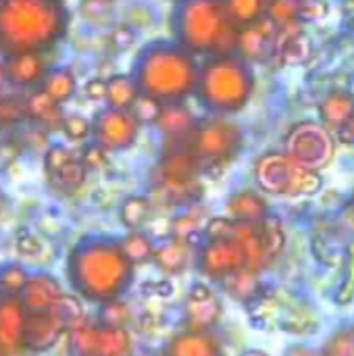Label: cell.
<instances>
[{
    "label": "cell",
    "instance_id": "ee69618b",
    "mask_svg": "<svg viewBox=\"0 0 354 356\" xmlns=\"http://www.w3.org/2000/svg\"><path fill=\"white\" fill-rule=\"evenodd\" d=\"M4 81H6V71H4V65H0V88Z\"/></svg>",
    "mask_w": 354,
    "mask_h": 356
},
{
    "label": "cell",
    "instance_id": "484cf974",
    "mask_svg": "<svg viewBox=\"0 0 354 356\" xmlns=\"http://www.w3.org/2000/svg\"><path fill=\"white\" fill-rule=\"evenodd\" d=\"M230 15L234 17V21L244 27L248 23H255L259 21L261 17L267 15V6H269V0H223Z\"/></svg>",
    "mask_w": 354,
    "mask_h": 356
},
{
    "label": "cell",
    "instance_id": "6da1fadb",
    "mask_svg": "<svg viewBox=\"0 0 354 356\" xmlns=\"http://www.w3.org/2000/svg\"><path fill=\"white\" fill-rule=\"evenodd\" d=\"M67 21L61 0H0V48L6 54L42 52L63 35Z\"/></svg>",
    "mask_w": 354,
    "mask_h": 356
},
{
    "label": "cell",
    "instance_id": "e575fe53",
    "mask_svg": "<svg viewBox=\"0 0 354 356\" xmlns=\"http://www.w3.org/2000/svg\"><path fill=\"white\" fill-rule=\"evenodd\" d=\"M25 115V104L17 102L15 98H0V129L17 123Z\"/></svg>",
    "mask_w": 354,
    "mask_h": 356
},
{
    "label": "cell",
    "instance_id": "277c9868",
    "mask_svg": "<svg viewBox=\"0 0 354 356\" xmlns=\"http://www.w3.org/2000/svg\"><path fill=\"white\" fill-rule=\"evenodd\" d=\"M196 88L209 108L217 113H236L248 102L255 77L246 60L232 54H219L200 69Z\"/></svg>",
    "mask_w": 354,
    "mask_h": 356
},
{
    "label": "cell",
    "instance_id": "ab89813d",
    "mask_svg": "<svg viewBox=\"0 0 354 356\" xmlns=\"http://www.w3.org/2000/svg\"><path fill=\"white\" fill-rule=\"evenodd\" d=\"M111 40H113V44H115L117 50H125V48H129V46L134 44L136 33H134L129 27H117V29L113 31Z\"/></svg>",
    "mask_w": 354,
    "mask_h": 356
},
{
    "label": "cell",
    "instance_id": "ffe728a7",
    "mask_svg": "<svg viewBox=\"0 0 354 356\" xmlns=\"http://www.w3.org/2000/svg\"><path fill=\"white\" fill-rule=\"evenodd\" d=\"M230 219L236 221H248V223H261L267 217V204L265 200L255 192H238L227 202Z\"/></svg>",
    "mask_w": 354,
    "mask_h": 356
},
{
    "label": "cell",
    "instance_id": "5b68a950",
    "mask_svg": "<svg viewBox=\"0 0 354 356\" xmlns=\"http://www.w3.org/2000/svg\"><path fill=\"white\" fill-rule=\"evenodd\" d=\"M129 263L121 246L106 242L86 244L73 257V280L88 296L111 298L125 286Z\"/></svg>",
    "mask_w": 354,
    "mask_h": 356
},
{
    "label": "cell",
    "instance_id": "f546056e",
    "mask_svg": "<svg viewBox=\"0 0 354 356\" xmlns=\"http://www.w3.org/2000/svg\"><path fill=\"white\" fill-rule=\"evenodd\" d=\"M121 250L123 254L131 261V263H140V261H146L150 254H152V244L146 236L142 234H129L123 244H121Z\"/></svg>",
    "mask_w": 354,
    "mask_h": 356
},
{
    "label": "cell",
    "instance_id": "b9f144b4",
    "mask_svg": "<svg viewBox=\"0 0 354 356\" xmlns=\"http://www.w3.org/2000/svg\"><path fill=\"white\" fill-rule=\"evenodd\" d=\"M152 292H154V294H159L161 298H167V296H171V294H173V284H171V282H167V280H161V282L152 284Z\"/></svg>",
    "mask_w": 354,
    "mask_h": 356
},
{
    "label": "cell",
    "instance_id": "e0dca14e",
    "mask_svg": "<svg viewBox=\"0 0 354 356\" xmlns=\"http://www.w3.org/2000/svg\"><path fill=\"white\" fill-rule=\"evenodd\" d=\"M154 123L167 138H186L192 134V129L196 125L192 113L182 102L163 104Z\"/></svg>",
    "mask_w": 354,
    "mask_h": 356
},
{
    "label": "cell",
    "instance_id": "836d02e7",
    "mask_svg": "<svg viewBox=\"0 0 354 356\" xmlns=\"http://www.w3.org/2000/svg\"><path fill=\"white\" fill-rule=\"evenodd\" d=\"M71 159H73V152H69V150L63 148V146H52V148H48V150H46V156H44V167H46L48 177H52L56 171H61Z\"/></svg>",
    "mask_w": 354,
    "mask_h": 356
},
{
    "label": "cell",
    "instance_id": "7a4b0ae2",
    "mask_svg": "<svg viewBox=\"0 0 354 356\" xmlns=\"http://www.w3.org/2000/svg\"><path fill=\"white\" fill-rule=\"evenodd\" d=\"M136 83L140 94L159 100L161 104L182 102L194 92L198 71L186 48L152 46L140 56L136 67Z\"/></svg>",
    "mask_w": 354,
    "mask_h": 356
},
{
    "label": "cell",
    "instance_id": "f1b7e54d",
    "mask_svg": "<svg viewBox=\"0 0 354 356\" xmlns=\"http://www.w3.org/2000/svg\"><path fill=\"white\" fill-rule=\"evenodd\" d=\"M50 179H52L54 184H58L63 190H75V188L81 186L83 179H86V167H83L81 161H77V159L73 156V159H71L61 171H56Z\"/></svg>",
    "mask_w": 354,
    "mask_h": 356
},
{
    "label": "cell",
    "instance_id": "1f68e13d",
    "mask_svg": "<svg viewBox=\"0 0 354 356\" xmlns=\"http://www.w3.org/2000/svg\"><path fill=\"white\" fill-rule=\"evenodd\" d=\"M25 284H27V275L19 267H6L0 273V288L6 294H19V292H23Z\"/></svg>",
    "mask_w": 354,
    "mask_h": 356
},
{
    "label": "cell",
    "instance_id": "5bb4252c",
    "mask_svg": "<svg viewBox=\"0 0 354 356\" xmlns=\"http://www.w3.org/2000/svg\"><path fill=\"white\" fill-rule=\"evenodd\" d=\"M63 327L65 323L56 311L33 313V317H29L23 325V340L27 342L29 348L44 350L58 340V336L63 334Z\"/></svg>",
    "mask_w": 354,
    "mask_h": 356
},
{
    "label": "cell",
    "instance_id": "83f0119b",
    "mask_svg": "<svg viewBox=\"0 0 354 356\" xmlns=\"http://www.w3.org/2000/svg\"><path fill=\"white\" fill-rule=\"evenodd\" d=\"M148 215H150V204L146 198H140V196L127 198L121 207V221L129 229H138L148 219Z\"/></svg>",
    "mask_w": 354,
    "mask_h": 356
},
{
    "label": "cell",
    "instance_id": "f35d334b",
    "mask_svg": "<svg viewBox=\"0 0 354 356\" xmlns=\"http://www.w3.org/2000/svg\"><path fill=\"white\" fill-rule=\"evenodd\" d=\"M17 250L25 257H33L42 250V244L35 236L27 234V232H21V236L17 238Z\"/></svg>",
    "mask_w": 354,
    "mask_h": 356
},
{
    "label": "cell",
    "instance_id": "30bf717a",
    "mask_svg": "<svg viewBox=\"0 0 354 356\" xmlns=\"http://www.w3.org/2000/svg\"><path fill=\"white\" fill-rule=\"evenodd\" d=\"M96 142L106 150H125L129 148L140 129V121L131 111L123 108H106L96 115V121L92 125Z\"/></svg>",
    "mask_w": 354,
    "mask_h": 356
},
{
    "label": "cell",
    "instance_id": "7bdbcfd3",
    "mask_svg": "<svg viewBox=\"0 0 354 356\" xmlns=\"http://www.w3.org/2000/svg\"><path fill=\"white\" fill-rule=\"evenodd\" d=\"M290 356H317L313 350H305V348H296L294 350V355H290Z\"/></svg>",
    "mask_w": 354,
    "mask_h": 356
},
{
    "label": "cell",
    "instance_id": "4fadbf2b",
    "mask_svg": "<svg viewBox=\"0 0 354 356\" xmlns=\"http://www.w3.org/2000/svg\"><path fill=\"white\" fill-rule=\"evenodd\" d=\"M219 313H221V307H219V300L213 296V292L202 284L192 286L190 296H188V311H186V321L190 330L202 332L211 327L219 319Z\"/></svg>",
    "mask_w": 354,
    "mask_h": 356
},
{
    "label": "cell",
    "instance_id": "d6986e66",
    "mask_svg": "<svg viewBox=\"0 0 354 356\" xmlns=\"http://www.w3.org/2000/svg\"><path fill=\"white\" fill-rule=\"evenodd\" d=\"M169 356H221V353L213 336L192 330L173 340Z\"/></svg>",
    "mask_w": 354,
    "mask_h": 356
},
{
    "label": "cell",
    "instance_id": "d6a6232c",
    "mask_svg": "<svg viewBox=\"0 0 354 356\" xmlns=\"http://www.w3.org/2000/svg\"><path fill=\"white\" fill-rule=\"evenodd\" d=\"M161 106H163V104H161L159 100H154V98H150V96L140 94V96H138V100H136V102H134V106H131V113L136 115V119H138V121H156Z\"/></svg>",
    "mask_w": 354,
    "mask_h": 356
},
{
    "label": "cell",
    "instance_id": "8992f818",
    "mask_svg": "<svg viewBox=\"0 0 354 356\" xmlns=\"http://www.w3.org/2000/svg\"><path fill=\"white\" fill-rule=\"evenodd\" d=\"M257 179L261 188L277 196H307L321 188L319 171H313L284 154H265L257 163Z\"/></svg>",
    "mask_w": 354,
    "mask_h": 356
},
{
    "label": "cell",
    "instance_id": "bcb514c9",
    "mask_svg": "<svg viewBox=\"0 0 354 356\" xmlns=\"http://www.w3.org/2000/svg\"><path fill=\"white\" fill-rule=\"evenodd\" d=\"M96 2H102V4H111L113 0H96Z\"/></svg>",
    "mask_w": 354,
    "mask_h": 356
},
{
    "label": "cell",
    "instance_id": "7402d4cb",
    "mask_svg": "<svg viewBox=\"0 0 354 356\" xmlns=\"http://www.w3.org/2000/svg\"><path fill=\"white\" fill-rule=\"evenodd\" d=\"M140 96V88L129 75H113L106 81V102L111 108L129 111Z\"/></svg>",
    "mask_w": 354,
    "mask_h": 356
},
{
    "label": "cell",
    "instance_id": "ba28073f",
    "mask_svg": "<svg viewBox=\"0 0 354 356\" xmlns=\"http://www.w3.org/2000/svg\"><path fill=\"white\" fill-rule=\"evenodd\" d=\"M334 148L330 131L317 123H300L286 138V154L313 171L323 169L332 161Z\"/></svg>",
    "mask_w": 354,
    "mask_h": 356
},
{
    "label": "cell",
    "instance_id": "7dc6e473",
    "mask_svg": "<svg viewBox=\"0 0 354 356\" xmlns=\"http://www.w3.org/2000/svg\"><path fill=\"white\" fill-rule=\"evenodd\" d=\"M0 356H2V346H0Z\"/></svg>",
    "mask_w": 354,
    "mask_h": 356
},
{
    "label": "cell",
    "instance_id": "8fae6325",
    "mask_svg": "<svg viewBox=\"0 0 354 356\" xmlns=\"http://www.w3.org/2000/svg\"><path fill=\"white\" fill-rule=\"evenodd\" d=\"M200 267L209 277H227L240 269H248L246 252L236 238L211 240L200 257Z\"/></svg>",
    "mask_w": 354,
    "mask_h": 356
},
{
    "label": "cell",
    "instance_id": "2e32d148",
    "mask_svg": "<svg viewBox=\"0 0 354 356\" xmlns=\"http://www.w3.org/2000/svg\"><path fill=\"white\" fill-rule=\"evenodd\" d=\"M63 294L58 284L48 275H38L27 280L23 288V305L33 313H50L58 307Z\"/></svg>",
    "mask_w": 354,
    "mask_h": 356
},
{
    "label": "cell",
    "instance_id": "9a60e30c",
    "mask_svg": "<svg viewBox=\"0 0 354 356\" xmlns=\"http://www.w3.org/2000/svg\"><path fill=\"white\" fill-rule=\"evenodd\" d=\"M6 79L15 86H33L42 83L46 67L40 52H15L8 54L4 63Z\"/></svg>",
    "mask_w": 354,
    "mask_h": 356
},
{
    "label": "cell",
    "instance_id": "603a6c76",
    "mask_svg": "<svg viewBox=\"0 0 354 356\" xmlns=\"http://www.w3.org/2000/svg\"><path fill=\"white\" fill-rule=\"evenodd\" d=\"M188 257H190L188 242H186V240L175 238V240L167 242L165 246H161V248L156 250L154 261H156V265H159V269H161V271L175 275V273H179V271H184V269H186V265H188Z\"/></svg>",
    "mask_w": 354,
    "mask_h": 356
},
{
    "label": "cell",
    "instance_id": "d4e9b609",
    "mask_svg": "<svg viewBox=\"0 0 354 356\" xmlns=\"http://www.w3.org/2000/svg\"><path fill=\"white\" fill-rule=\"evenodd\" d=\"M75 88H77V83L69 69H52V71H46L40 90L46 92L52 100H56L61 104L75 94Z\"/></svg>",
    "mask_w": 354,
    "mask_h": 356
},
{
    "label": "cell",
    "instance_id": "f6af8a7d",
    "mask_svg": "<svg viewBox=\"0 0 354 356\" xmlns=\"http://www.w3.org/2000/svg\"><path fill=\"white\" fill-rule=\"evenodd\" d=\"M242 356H267L265 353H259V350H250V353H244Z\"/></svg>",
    "mask_w": 354,
    "mask_h": 356
},
{
    "label": "cell",
    "instance_id": "52a82bcc",
    "mask_svg": "<svg viewBox=\"0 0 354 356\" xmlns=\"http://www.w3.org/2000/svg\"><path fill=\"white\" fill-rule=\"evenodd\" d=\"M188 142L200 167H225L242 148V131L236 123L217 117L196 123Z\"/></svg>",
    "mask_w": 354,
    "mask_h": 356
},
{
    "label": "cell",
    "instance_id": "d590c367",
    "mask_svg": "<svg viewBox=\"0 0 354 356\" xmlns=\"http://www.w3.org/2000/svg\"><path fill=\"white\" fill-rule=\"evenodd\" d=\"M198 227H200V219L196 215H192V213H186V215H182V217H177L173 221V234H175V238L186 240V242L198 232Z\"/></svg>",
    "mask_w": 354,
    "mask_h": 356
},
{
    "label": "cell",
    "instance_id": "cb8c5ba5",
    "mask_svg": "<svg viewBox=\"0 0 354 356\" xmlns=\"http://www.w3.org/2000/svg\"><path fill=\"white\" fill-rule=\"evenodd\" d=\"M321 117L332 127H342L354 117V98L348 94H330L321 104Z\"/></svg>",
    "mask_w": 354,
    "mask_h": 356
},
{
    "label": "cell",
    "instance_id": "ac0fdd59",
    "mask_svg": "<svg viewBox=\"0 0 354 356\" xmlns=\"http://www.w3.org/2000/svg\"><path fill=\"white\" fill-rule=\"evenodd\" d=\"M25 115H29L44 129H58L63 123V111L56 100H52L46 92H33L25 102Z\"/></svg>",
    "mask_w": 354,
    "mask_h": 356
},
{
    "label": "cell",
    "instance_id": "9c48e42d",
    "mask_svg": "<svg viewBox=\"0 0 354 356\" xmlns=\"http://www.w3.org/2000/svg\"><path fill=\"white\" fill-rule=\"evenodd\" d=\"M75 356H127L129 336L121 327H77L71 338Z\"/></svg>",
    "mask_w": 354,
    "mask_h": 356
},
{
    "label": "cell",
    "instance_id": "60d3db41",
    "mask_svg": "<svg viewBox=\"0 0 354 356\" xmlns=\"http://www.w3.org/2000/svg\"><path fill=\"white\" fill-rule=\"evenodd\" d=\"M86 96L92 100H104L106 98V81L96 77L86 83Z\"/></svg>",
    "mask_w": 354,
    "mask_h": 356
},
{
    "label": "cell",
    "instance_id": "8d00e7d4",
    "mask_svg": "<svg viewBox=\"0 0 354 356\" xmlns=\"http://www.w3.org/2000/svg\"><path fill=\"white\" fill-rule=\"evenodd\" d=\"M81 163L86 169H104L106 163H108V156H106V148H102L98 142L88 146L81 154Z\"/></svg>",
    "mask_w": 354,
    "mask_h": 356
},
{
    "label": "cell",
    "instance_id": "3957f363",
    "mask_svg": "<svg viewBox=\"0 0 354 356\" xmlns=\"http://www.w3.org/2000/svg\"><path fill=\"white\" fill-rule=\"evenodd\" d=\"M177 31L186 50L219 56L236 48L240 25L223 0H184L177 13Z\"/></svg>",
    "mask_w": 354,
    "mask_h": 356
},
{
    "label": "cell",
    "instance_id": "7c38bea8",
    "mask_svg": "<svg viewBox=\"0 0 354 356\" xmlns=\"http://www.w3.org/2000/svg\"><path fill=\"white\" fill-rule=\"evenodd\" d=\"M277 31H280V27L269 17H261L259 21L240 27L236 48L246 58H255V60L265 58L267 54L275 52Z\"/></svg>",
    "mask_w": 354,
    "mask_h": 356
},
{
    "label": "cell",
    "instance_id": "4316f807",
    "mask_svg": "<svg viewBox=\"0 0 354 356\" xmlns=\"http://www.w3.org/2000/svg\"><path fill=\"white\" fill-rule=\"evenodd\" d=\"M225 286H227V290H230L232 296H236V298H240V300H248V298H252V296L257 294L259 282H257L255 271L244 267V269H240V271L227 275V277H225Z\"/></svg>",
    "mask_w": 354,
    "mask_h": 356
},
{
    "label": "cell",
    "instance_id": "74e56055",
    "mask_svg": "<svg viewBox=\"0 0 354 356\" xmlns=\"http://www.w3.org/2000/svg\"><path fill=\"white\" fill-rule=\"evenodd\" d=\"M325 356H354V332L346 330L332 340Z\"/></svg>",
    "mask_w": 354,
    "mask_h": 356
},
{
    "label": "cell",
    "instance_id": "4dcf8cb0",
    "mask_svg": "<svg viewBox=\"0 0 354 356\" xmlns=\"http://www.w3.org/2000/svg\"><path fill=\"white\" fill-rule=\"evenodd\" d=\"M61 129H63V134H65L69 140H75V142H77V140H86V138L90 136L92 125H90V121L83 119L81 115H69V117L63 119Z\"/></svg>",
    "mask_w": 354,
    "mask_h": 356
},
{
    "label": "cell",
    "instance_id": "44dd1931",
    "mask_svg": "<svg viewBox=\"0 0 354 356\" xmlns=\"http://www.w3.org/2000/svg\"><path fill=\"white\" fill-rule=\"evenodd\" d=\"M23 313L15 300L0 302V346H15L23 338Z\"/></svg>",
    "mask_w": 354,
    "mask_h": 356
}]
</instances>
